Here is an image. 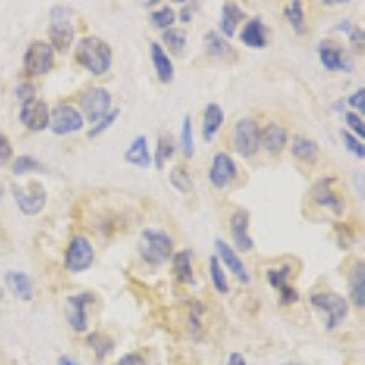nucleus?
Returning <instances> with one entry per match:
<instances>
[{
    "instance_id": "nucleus-1",
    "label": "nucleus",
    "mask_w": 365,
    "mask_h": 365,
    "mask_svg": "<svg viewBox=\"0 0 365 365\" xmlns=\"http://www.w3.org/2000/svg\"><path fill=\"white\" fill-rule=\"evenodd\" d=\"M75 58L90 73L104 75L112 68V48L101 37L90 35L81 38L79 44L75 46Z\"/></svg>"
},
{
    "instance_id": "nucleus-44",
    "label": "nucleus",
    "mask_w": 365,
    "mask_h": 365,
    "mask_svg": "<svg viewBox=\"0 0 365 365\" xmlns=\"http://www.w3.org/2000/svg\"><path fill=\"white\" fill-rule=\"evenodd\" d=\"M347 37L349 42H351L356 50H364V29L351 24V28L347 29Z\"/></svg>"
},
{
    "instance_id": "nucleus-36",
    "label": "nucleus",
    "mask_w": 365,
    "mask_h": 365,
    "mask_svg": "<svg viewBox=\"0 0 365 365\" xmlns=\"http://www.w3.org/2000/svg\"><path fill=\"white\" fill-rule=\"evenodd\" d=\"M31 172H46L44 165L34 158V155H21L13 163V174L15 175H24L31 174Z\"/></svg>"
},
{
    "instance_id": "nucleus-37",
    "label": "nucleus",
    "mask_w": 365,
    "mask_h": 365,
    "mask_svg": "<svg viewBox=\"0 0 365 365\" xmlns=\"http://www.w3.org/2000/svg\"><path fill=\"white\" fill-rule=\"evenodd\" d=\"M291 274H292L291 265H283L279 267V269H269L267 270V282H269L270 287L276 289V291H283V289L289 285Z\"/></svg>"
},
{
    "instance_id": "nucleus-34",
    "label": "nucleus",
    "mask_w": 365,
    "mask_h": 365,
    "mask_svg": "<svg viewBox=\"0 0 365 365\" xmlns=\"http://www.w3.org/2000/svg\"><path fill=\"white\" fill-rule=\"evenodd\" d=\"M208 272H210L212 285L220 294H228L230 292V285H228L227 272L223 270V265L220 263L217 256H210V262H208Z\"/></svg>"
},
{
    "instance_id": "nucleus-29",
    "label": "nucleus",
    "mask_w": 365,
    "mask_h": 365,
    "mask_svg": "<svg viewBox=\"0 0 365 365\" xmlns=\"http://www.w3.org/2000/svg\"><path fill=\"white\" fill-rule=\"evenodd\" d=\"M283 17L291 24L296 35H299V37L305 35V31H307V26H305V11H303V4L299 0H292V2L283 6Z\"/></svg>"
},
{
    "instance_id": "nucleus-13",
    "label": "nucleus",
    "mask_w": 365,
    "mask_h": 365,
    "mask_svg": "<svg viewBox=\"0 0 365 365\" xmlns=\"http://www.w3.org/2000/svg\"><path fill=\"white\" fill-rule=\"evenodd\" d=\"M22 125L31 132H44L50 128V108L41 99H31L22 104L21 110Z\"/></svg>"
},
{
    "instance_id": "nucleus-52",
    "label": "nucleus",
    "mask_w": 365,
    "mask_h": 365,
    "mask_svg": "<svg viewBox=\"0 0 365 365\" xmlns=\"http://www.w3.org/2000/svg\"><path fill=\"white\" fill-rule=\"evenodd\" d=\"M279 365H299V364H294V361H285V364H279Z\"/></svg>"
},
{
    "instance_id": "nucleus-4",
    "label": "nucleus",
    "mask_w": 365,
    "mask_h": 365,
    "mask_svg": "<svg viewBox=\"0 0 365 365\" xmlns=\"http://www.w3.org/2000/svg\"><path fill=\"white\" fill-rule=\"evenodd\" d=\"M309 302L312 307L327 314V322H325L327 331H334L349 314V302L334 292H316L309 298Z\"/></svg>"
},
{
    "instance_id": "nucleus-19",
    "label": "nucleus",
    "mask_w": 365,
    "mask_h": 365,
    "mask_svg": "<svg viewBox=\"0 0 365 365\" xmlns=\"http://www.w3.org/2000/svg\"><path fill=\"white\" fill-rule=\"evenodd\" d=\"M205 51H207L210 57L220 58V61H227V63H234L237 58V51L230 42L225 37H221L217 31H207L205 34Z\"/></svg>"
},
{
    "instance_id": "nucleus-39",
    "label": "nucleus",
    "mask_w": 365,
    "mask_h": 365,
    "mask_svg": "<svg viewBox=\"0 0 365 365\" xmlns=\"http://www.w3.org/2000/svg\"><path fill=\"white\" fill-rule=\"evenodd\" d=\"M175 19H178V15H175V11L170 8V6H163L161 9H158V11H154L152 15H150L152 24H154L158 29H163V31L170 29L172 26H174Z\"/></svg>"
},
{
    "instance_id": "nucleus-12",
    "label": "nucleus",
    "mask_w": 365,
    "mask_h": 365,
    "mask_svg": "<svg viewBox=\"0 0 365 365\" xmlns=\"http://www.w3.org/2000/svg\"><path fill=\"white\" fill-rule=\"evenodd\" d=\"M236 161L228 154H225V152H217L214 159H212L210 168H208V181L212 182V187L223 190L236 179Z\"/></svg>"
},
{
    "instance_id": "nucleus-3",
    "label": "nucleus",
    "mask_w": 365,
    "mask_h": 365,
    "mask_svg": "<svg viewBox=\"0 0 365 365\" xmlns=\"http://www.w3.org/2000/svg\"><path fill=\"white\" fill-rule=\"evenodd\" d=\"M50 46L55 51L66 53L75 41V28L71 22V9L64 6H53L50 9V26H48Z\"/></svg>"
},
{
    "instance_id": "nucleus-41",
    "label": "nucleus",
    "mask_w": 365,
    "mask_h": 365,
    "mask_svg": "<svg viewBox=\"0 0 365 365\" xmlns=\"http://www.w3.org/2000/svg\"><path fill=\"white\" fill-rule=\"evenodd\" d=\"M340 135H341V141H344V146L347 148L349 154H353L354 158H358V159L365 158V146L360 139H356L353 133L345 132V130H341Z\"/></svg>"
},
{
    "instance_id": "nucleus-32",
    "label": "nucleus",
    "mask_w": 365,
    "mask_h": 365,
    "mask_svg": "<svg viewBox=\"0 0 365 365\" xmlns=\"http://www.w3.org/2000/svg\"><path fill=\"white\" fill-rule=\"evenodd\" d=\"M179 148H181L182 155L187 159L194 158L195 143H194V125H192V117H182L181 133H179Z\"/></svg>"
},
{
    "instance_id": "nucleus-22",
    "label": "nucleus",
    "mask_w": 365,
    "mask_h": 365,
    "mask_svg": "<svg viewBox=\"0 0 365 365\" xmlns=\"http://www.w3.org/2000/svg\"><path fill=\"white\" fill-rule=\"evenodd\" d=\"M4 279L8 283V289L13 292V296H17L22 302H31L34 299V282L28 274L19 272V270H8L4 274Z\"/></svg>"
},
{
    "instance_id": "nucleus-46",
    "label": "nucleus",
    "mask_w": 365,
    "mask_h": 365,
    "mask_svg": "<svg viewBox=\"0 0 365 365\" xmlns=\"http://www.w3.org/2000/svg\"><path fill=\"white\" fill-rule=\"evenodd\" d=\"M15 96H17L19 101H22V104L28 103V101L35 99V86L34 84H28V83L19 84L17 90H15Z\"/></svg>"
},
{
    "instance_id": "nucleus-26",
    "label": "nucleus",
    "mask_w": 365,
    "mask_h": 365,
    "mask_svg": "<svg viewBox=\"0 0 365 365\" xmlns=\"http://www.w3.org/2000/svg\"><path fill=\"white\" fill-rule=\"evenodd\" d=\"M125 161L128 165L139 166V168H150L152 166V154L148 150V141L146 135H137L132 141V145L126 148Z\"/></svg>"
},
{
    "instance_id": "nucleus-21",
    "label": "nucleus",
    "mask_w": 365,
    "mask_h": 365,
    "mask_svg": "<svg viewBox=\"0 0 365 365\" xmlns=\"http://www.w3.org/2000/svg\"><path fill=\"white\" fill-rule=\"evenodd\" d=\"M349 299L356 309L365 307V265L364 262H356L349 274Z\"/></svg>"
},
{
    "instance_id": "nucleus-50",
    "label": "nucleus",
    "mask_w": 365,
    "mask_h": 365,
    "mask_svg": "<svg viewBox=\"0 0 365 365\" xmlns=\"http://www.w3.org/2000/svg\"><path fill=\"white\" fill-rule=\"evenodd\" d=\"M227 365H247V360L241 353H230L228 354Z\"/></svg>"
},
{
    "instance_id": "nucleus-18",
    "label": "nucleus",
    "mask_w": 365,
    "mask_h": 365,
    "mask_svg": "<svg viewBox=\"0 0 365 365\" xmlns=\"http://www.w3.org/2000/svg\"><path fill=\"white\" fill-rule=\"evenodd\" d=\"M240 41L243 42L247 48L263 50V48L269 46V28L263 24V21L259 17L250 19L249 22H245L243 29H241Z\"/></svg>"
},
{
    "instance_id": "nucleus-48",
    "label": "nucleus",
    "mask_w": 365,
    "mask_h": 365,
    "mask_svg": "<svg viewBox=\"0 0 365 365\" xmlns=\"http://www.w3.org/2000/svg\"><path fill=\"white\" fill-rule=\"evenodd\" d=\"M279 294H282V302H279L282 305H292V303H296L299 299L298 291L292 285H287L283 291H279Z\"/></svg>"
},
{
    "instance_id": "nucleus-45",
    "label": "nucleus",
    "mask_w": 365,
    "mask_h": 365,
    "mask_svg": "<svg viewBox=\"0 0 365 365\" xmlns=\"http://www.w3.org/2000/svg\"><path fill=\"white\" fill-rule=\"evenodd\" d=\"M13 158V145L6 135L0 133V165H8L9 159Z\"/></svg>"
},
{
    "instance_id": "nucleus-25",
    "label": "nucleus",
    "mask_w": 365,
    "mask_h": 365,
    "mask_svg": "<svg viewBox=\"0 0 365 365\" xmlns=\"http://www.w3.org/2000/svg\"><path fill=\"white\" fill-rule=\"evenodd\" d=\"M245 19V11L236 4V2H225L223 8H221V21H220V29L223 37L232 38L236 35V29L240 26V22Z\"/></svg>"
},
{
    "instance_id": "nucleus-16",
    "label": "nucleus",
    "mask_w": 365,
    "mask_h": 365,
    "mask_svg": "<svg viewBox=\"0 0 365 365\" xmlns=\"http://www.w3.org/2000/svg\"><path fill=\"white\" fill-rule=\"evenodd\" d=\"M250 216L247 210H236L230 216V236H232L234 247L237 252H249L254 249V241L249 234Z\"/></svg>"
},
{
    "instance_id": "nucleus-31",
    "label": "nucleus",
    "mask_w": 365,
    "mask_h": 365,
    "mask_svg": "<svg viewBox=\"0 0 365 365\" xmlns=\"http://www.w3.org/2000/svg\"><path fill=\"white\" fill-rule=\"evenodd\" d=\"M168 181H170L172 187L179 192V194L187 195L194 192V181H192V175L188 174V170L185 166H174L168 174Z\"/></svg>"
},
{
    "instance_id": "nucleus-2",
    "label": "nucleus",
    "mask_w": 365,
    "mask_h": 365,
    "mask_svg": "<svg viewBox=\"0 0 365 365\" xmlns=\"http://www.w3.org/2000/svg\"><path fill=\"white\" fill-rule=\"evenodd\" d=\"M139 254H141L143 262L148 263L150 267H161L168 259H172L174 241L165 230L146 228L143 230L141 241H139Z\"/></svg>"
},
{
    "instance_id": "nucleus-38",
    "label": "nucleus",
    "mask_w": 365,
    "mask_h": 365,
    "mask_svg": "<svg viewBox=\"0 0 365 365\" xmlns=\"http://www.w3.org/2000/svg\"><path fill=\"white\" fill-rule=\"evenodd\" d=\"M201 316H203V305L201 302H192L190 312H188V332L192 334V338L200 340L201 332H203V324H201Z\"/></svg>"
},
{
    "instance_id": "nucleus-6",
    "label": "nucleus",
    "mask_w": 365,
    "mask_h": 365,
    "mask_svg": "<svg viewBox=\"0 0 365 365\" xmlns=\"http://www.w3.org/2000/svg\"><path fill=\"white\" fill-rule=\"evenodd\" d=\"M234 148L241 158H252L259 150V128L252 117H243L234 126Z\"/></svg>"
},
{
    "instance_id": "nucleus-51",
    "label": "nucleus",
    "mask_w": 365,
    "mask_h": 365,
    "mask_svg": "<svg viewBox=\"0 0 365 365\" xmlns=\"http://www.w3.org/2000/svg\"><path fill=\"white\" fill-rule=\"evenodd\" d=\"M58 365H79L71 356H61L58 358Z\"/></svg>"
},
{
    "instance_id": "nucleus-10",
    "label": "nucleus",
    "mask_w": 365,
    "mask_h": 365,
    "mask_svg": "<svg viewBox=\"0 0 365 365\" xmlns=\"http://www.w3.org/2000/svg\"><path fill=\"white\" fill-rule=\"evenodd\" d=\"M84 126V117L70 104H58L50 113V128L55 135H71Z\"/></svg>"
},
{
    "instance_id": "nucleus-49",
    "label": "nucleus",
    "mask_w": 365,
    "mask_h": 365,
    "mask_svg": "<svg viewBox=\"0 0 365 365\" xmlns=\"http://www.w3.org/2000/svg\"><path fill=\"white\" fill-rule=\"evenodd\" d=\"M115 365H146V361L141 354L130 353V354H125V356L120 358Z\"/></svg>"
},
{
    "instance_id": "nucleus-15",
    "label": "nucleus",
    "mask_w": 365,
    "mask_h": 365,
    "mask_svg": "<svg viewBox=\"0 0 365 365\" xmlns=\"http://www.w3.org/2000/svg\"><path fill=\"white\" fill-rule=\"evenodd\" d=\"M318 57L319 63L324 64L325 70L329 71H353V61L347 58L345 51L341 50L340 46H336L331 41L319 42L318 46Z\"/></svg>"
},
{
    "instance_id": "nucleus-17",
    "label": "nucleus",
    "mask_w": 365,
    "mask_h": 365,
    "mask_svg": "<svg viewBox=\"0 0 365 365\" xmlns=\"http://www.w3.org/2000/svg\"><path fill=\"white\" fill-rule=\"evenodd\" d=\"M216 252H217L216 256H217V259H220L221 265H223L227 270H230V272H232L241 283L250 282V276L245 269V263L241 262V257L237 256L236 250L228 245L227 241L216 240Z\"/></svg>"
},
{
    "instance_id": "nucleus-14",
    "label": "nucleus",
    "mask_w": 365,
    "mask_h": 365,
    "mask_svg": "<svg viewBox=\"0 0 365 365\" xmlns=\"http://www.w3.org/2000/svg\"><path fill=\"white\" fill-rule=\"evenodd\" d=\"M334 178H322L314 182L312 187V200L322 208H327L332 214H341L344 212V201L334 190Z\"/></svg>"
},
{
    "instance_id": "nucleus-43",
    "label": "nucleus",
    "mask_w": 365,
    "mask_h": 365,
    "mask_svg": "<svg viewBox=\"0 0 365 365\" xmlns=\"http://www.w3.org/2000/svg\"><path fill=\"white\" fill-rule=\"evenodd\" d=\"M347 104L360 113H365V88H360L358 91H354L353 96H349Z\"/></svg>"
},
{
    "instance_id": "nucleus-30",
    "label": "nucleus",
    "mask_w": 365,
    "mask_h": 365,
    "mask_svg": "<svg viewBox=\"0 0 365 365\" xmlns=\"http://www.w3.org/2000/svg\"><path fill=\"white\" fill-rule=\"evenodd\" d=\"M174 154H175L174 137H172L170 133H163V135H159L158 146H155V152H154V158H152V163H155L158 170H163L166 163L174 158Z\"/></svg>"
},
{
    "instance_id": "nucleus-47",
    "label": "nucleus",
    "mask_w": 365,
    "mask_h": 365,
    "mask_svg": "<svg viewBox=\"0 0 365 365\" xmlns=\"http://www.w3.org/2000/svg\"><path fill=\"white\" fill-rule=\"evenodd\" d=\"M197 11H200V2H187V4H182L181 13H179L182 24H190L194 13Z\"/></svg>"
},
{
    "instance_id": "nucleus-27",
    "label": "nucleus",
    "mask_w": 365,
    "mask_h": 365,
    "mask_svg": "<svg viewBox=\"0 0 365 365\" xmlns=\"http://www.w3.org/2000/svg\"><path fill=\"white\" fill-rule=\"evenodd\" d=\"M172 270H174L175 278L185 285L194 287L195 276H194V267H192V250H179L178 254H172Z\"/></svg>"
},
{
    "instance_id": "nucleus-20",
    "label": "nucleus",
    "mask_w": 365,
    "mask_h": 365,
    "mask_svg": "<svg viewBox=\"0 0 365 365\" xmlns=\"http://www.w3.org/2000/svg\"><path fill=\"white\" fill-rule=\"evenodd\" d=\"M150 58H152V64H154V70L158 73V79L163 84H170L174 81V64H172V58L168 57V53L165 51L159 42H152L150 44Z\"/></svg>"
},
{
    "instance_id": "nucleus-24",
    "label": "nucleus",
    "mask_w": 365,
    "mask_h": 365,
    "mask_svg": "<svg viewBox=\"0 0 365 365\" xmlns=\"http://www.w3.org/2000/svg\"><path fill=\"white\" fill-rule=\"evenodd\" d=\"M225 123V112L217 103L207 104L203 113V125H201V135L207 143H210L217 135L220 128Z\"/></svg>"
},
{
    "instance_id": "nucleus-53",
    "label": "nucleus",
    "mask_w": 365,
    "mask_h": 365,
    "mask_svg": "<svg viewBox=\"0 0 365 365\" xmlns=\"http://www.w3.org/2000/svg\"><path fill=\"white\" fill-rule=\"evenodd\" d=\"M4 298V292H2V289H0V299Z\"/></svg>"
},
{
    "instance_id": "nucleus-11",
    "label": "nucleus",
    "mask_w": 365,
    "mask_h": 365,
    "mask_svg": "<svg viewBox=\"0 0 365 365\" xmlns=\"http://www.w3.org/2000/svg\"><path fill=\"white\" fill-rule=\"evenodd\" d=\"M96 302V296L91 292H79V294L68 296L66 305H64V314L66 322L75 332L88 331V305Z\"/></svg>"
},
{
    "instance_id": "nucleus-42",
    "label": "nucleus",
    "mask_w": 365,
    "mask_h": 365,
    "mask_svg": "<svg viewBox=\"0 0 365 365\" xmlns=\"http://www.w3.org/2000/svg\"><path fill=\"white\" fill-rule=\"evenodd\" d=\"M345 123H347V126L351 130H353L354 137H360V141L365 137V126H364V120H361V117H358V113H353V112H347L345 113Z\"/></svg>"
},
{
    "instance_id": "nucleus-33",
    "label": "nucleus",
    "mask_w": 365,
    "mask_h": 365,
    "mask_svg": "<svg viewBox=\"0 0 365 365\" xmlns=\"http://www.w3.org/2000/svg\"><path fill=\"white\" fill-rule=\"evenodd\" d=\"M163 42H165V46L172 51V53L181 57V55L185 53V50H187L188 38H187V34H185L182 29L170 28V29H166L165 34H163Z\"/></svg>"
},
{
    "instance_id": "nucleus-40",
    "label": "nucleus",
    "mask_w": 365,
    "mask_h": 365,
    "mask_svg": "<svg viewBox=\"0 0 365 365\" xmlns=\"http://www.w3.org/2000/svg\"><path fill=\"white\" fill-rule=\"evenodd\" d=\"M119 113H120L119 108H112L108 113H106V115L103 117V119L97 120L96 125H91V128L88 130V139H93V137H97V135H101V133L106 132V130H108L110 126L115 123L117 117H119Z\"/></svg>"
},
{
    "instance_id": "nucleus-8",
    "label": "nucleus",
    "mask_w": 365,
    "mask_h": 365,
    "mask_svg": "<svg viewBox=\"0 0 365 365\" xmlns=\"http://www.w3.org/2000/svg\"><path fill=\"white\" fill-rule=\"evenodd\" d=\"M96 262V250L84 236L71 237L70 245L66 249V256H64V267L70 272H84L90 269Z\"/></svg>"
},
{
    "instance_id": "nucleus-23",
    "label": "nucleus",
    "mask_w": 365,
    "mask_h": 365,
    "mask_svg": "<svg viewBox=\"0 0 365 365\" xmlns=\"http://www.w3.org/2000/svg\"><path fill=\"white\" fill-rule=\"evenodd\" d=\"M259 145L265 146L270 154H282V150L287 146V130L276 123H270L259 132Z\"/></svg>"
},
{
    "instance_id": "nucleus-5",
    "label": "nucleus",
    "mask_w": 365,
    "mask_h": 365,
    "mask_svg": "<svg viewBox=\"0 0 365 365\" xmlns=\"http://www.w3.org/2000/svg\"><path fill=\"white\" fill-rule=\"evenodd\" d=\"M13 200L21 208L24 216H37L44 210L46 201H48V192L42 187L41 182L31 181L28 187H19L13 185Z\"/></svg>"
},
{
    "instance_id": "nucleus-9",
    "label": "nucleus",
    "mask_w": 365,
    "mask_h": 365,
    "mask_svg": "<svg viewBox=\"0 0 365 365\" xmlns=\"http://www.w3.org/2000/svg\"><path fill=\"white\" fill-rule=\"evenodd\" d=\"M55 64V50L50 42H31L24 53V66L29 75L50 73Z\"/></svg>"
},
{
    "instance_id": "nucleus-35",
    "label": "nucleus",
    "mask_w": 365,
    "mask_h": 365,
    "mask_svg": "<svg viewBox=\"0 0 365 365\" xmlns=\"http://www.w3.org/2000/svg\"><path fill=\"white\" fill-rule=\"evenodd\" d=\"M86 344H88V347L96 351V356L99 358V360H104V358L112 353L113 347H115V344H113L112 338L106 336V334H103V332H91L90 336L86 338Z\"/></svg>"
},
{
    "instance_id": "nucleus-28",
    "label": "nucleus",
    "mask_w": 365,
    "mask_h": 365,
    "mask_svg": "<svg viewBox=\"0 0 365 365\" xmlns=\"http://www.w3.org/2000/svg\"><path fill=\"white\" fill-rule=\"evenodd\" d=\"M291 152L296 159L309 163V165H314L319 158L318 143L311 141L307 137H296L291 145Z\"/></svg>"
},
{
    "instance_id": "nucleus-7",
    "label": "nucleus",
    "mask_w": 365,
    "mask_h": 365,
    "mask_svg": "<svg viewBox=\"0 0 365 365\" xmlns=\"http://www.w3.org/2000/svg\"><path fill=\"white\" fill-rule=\"evenodd\" d=\"M81 110L90 125H96L112 110V96L106 88H90L81 96Z\"/></svg>"
}]
</instances>
